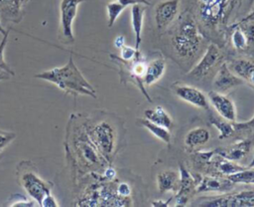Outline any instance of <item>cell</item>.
<instances>
[{"instance_id":"32","label":"cell","mask_w":254,"mask_h":207,"mask_svg":"<svg viewBox=\"0 0 254 207\" xmlns=\"http://www.w3.org/2000/svg\"><path fill=\"white\" fill-rule=\"evenodd\" d=\"M16 138V134L14 132H7V131H0V152L8 146L14 139Z\"/></svg>"},{"instance_id":"8","label":"cell","mask_w":254,"mask_h":207,"mask_svg":"<svg viewBox=\"0 0 254 207\" xmlns=\"http://www.w3.org/2000/svg\"><path fill=\"white\" fill-rule=\"evenodd\" d=\"M228 0H199V14L202 22L209 27L217 25L223 18Z\"/></svg>"},{"instance_id":"14","label":"cell","mask_w":254,"mask_h":207,"mask_svg":"<svg viewBox=\"0 0 254 207\" xmlns=\"http://www.w3.org/2000/svg\"><path fill=\"white\" fill-rule=\"evenodd\" d=\"M234 183L226 178H218L213 176H204L196 182L194 191L196 193L206 191H219L226 192L233 187Z\"/></svg>"},{"instance_id":"15","label":"cell","mask_w":254,"mask_h":207,"mask_svg":"<svg viewBox=\"0 0 254 207\" xmlns=\"http://www.w3.org/2000/svg\"><path fill=\"white\" fill-rule=\"evenodd\" d=\"M196 185L195 177H193L183 164H180V185L177 195V205H185L189 199V195L194 190Z\"/></svg>"},{"instance_id":"17","label":"cell","mask_w":254,"mask_h":207,"mask_svg":"<svg viewBox=\"0 0 254 207\" xmlns=\"http://www.w3.org/2000/svg\"><path fill=\"white\" fill-rule=\"evenodd\" d=\"M251 146V140L245 139L238 143H235L229 147H219L215 149V153L220 157L231 161H238L247 154Z\"/></svg>"},{"instance_id":"44","label":"cell","mask_w":254,"mask_h":207,"mask_svg":"<svg viewBox=\"0 0 254 207\" xmlns=\"http://www.w3.org/2000/svg\"><path fill=\"white\" fill-rule=\"evenodd\" d=\"M248 167H254V156H253V158H252V160L250 161V163H249V165H248Z\"/></svg>"},{"instance_id":"28","label":"cell","mask_w":254,"mask_h":207,"mask_svg":"<svg viewBox=\"0 0 254 207\" xmlns=\"http://www.w3.org/2000/svg\"><path fill=\"white\" fill-rule=\"evenodd\" d=\"M233 29H235V30L232 33L231 41H232L234 48L237 50H245L249 45L248 39H247L245 33L243 32V30L240 27H234Z\"/></svg>"},{"instance_id":"25","label":"cell","mask_w":254,"mask_h":207,"mask_svg":"<svg viewBox=\"0 0 254 207\" xmlns=\"http://www.w3.org/2000/svg\"><path fill=\"white\" fill-rule=\"evenodd\" d=\"M230 181L235 183L254 184V167H246L245 169L226 176Z\"/></svg>"},{"instance_id":"37","label":"cell","mask_w":254,"mask_h":207,"mask_svg":"<svg viewBox=\"0 0 254 207\" xmlns=\"http://www.w3.org/2000/svg\"><path fill=\"white\" fill-rule=\"evenodd\" d=\"M117 1L125 7H127L128 5H134V4H143L146 6L151 5V2H149L148 0H117Z\"/></svg>"},{"instance_id":"21","label":"cell","mask_w":254,"mask_h":207,"mask_svg":"<svg viewBox=\"0 0 254 207\" xmlns=\"http://www.w3.org/2000/svg\"><path fill=\"white\" fill-rule=\"evenodd\" d=\"M157 184L161 193L167 191L177 192L180 185V174L174 170H165L157 175Z\"/></svg>"},{"instance_id":"23","label":"cell","mask_w":254,"mask_h":207,"mask_svg":"<svg viewBox=\"0 0 254 207\" xmlns=\"http://www.w3.org/2000/svg\"><path fill=\"white\" fill-rule=\"evenodd\" d=\"M209 138L210 133L206 128L195 127L187 133L185 137V144L190 148H193L205 144Z\"/></svg>"},{"instance_id":"24","label":"cell","mask_w":254,"mask_h":207,"mask_svg":"<svg viewBox=\"0 0 254 207\" xmlns=\"http://www.w3.org/2000/svg\"><path fill=\"white\" fill-rule=\"evenodd\" d=\"M138 122L141 125H143L144 127H146L157 138L163 140L165 143L170 145L171 139H172V135H171L170 129H168V128L164 127V126H161L159 124H156V123L150 121L147 118H139Z\"/></svg>"},{"instance_id":"30","label":"cell","mask_w":254,"mask_h":207,"mask_svg":"<svg viewBox=\"0 0 254 207\" xmlns=\"http://www.w3.org/2000/svg\"><path fill=\"white\" fill-rule=\"evenodd\" d=\"M8 38H9V30L3 35V38L0 42V72H5L10 76H14L15 74L13 70L9 67V65L5 62V59H4V51L8 43Z\"/></svg>"},{"instance_id":"22","label":"cell","mask_w":254,"mask_h":207,"mask_svg":"<svg viewBox=\"0 0 254 207\" xmlns=\"http://www.w3.org/2000/svg\"><path fill=\"white\" fill-rule=\"evenodd\" d=\"M144 115H145V118L149 119L150 121L156 124H159L161 126H164L168 129H172L174 125L173 118L166 111V109L161 105H156L155 107L145 109Z\"/></svg>"},{"instance_id":"41","label":"cell","mask_w":254,"mask_h":207,"mask_svg":"<svg viewBox=\"0 0 254 207\" xmlns=\"http://www.w3.org/2000/svg\"><path fill=\"white\" fill-rule=\"evenodd\" d=\"M10 77L9 74L5 73V72H0V81H4V80H8Z\"/></svg>"},{"instance_id":"10","label":"cell","mask_w":254,"mask_h":207,"mask_svg":"<svg viewBox=\"0 0 254 207\" xmlns=\"http://www.w3.org/2000/svg\"><path fill=\"white\" fill-rule=\"evenodd\" d=\"M180 0H164L155 7V22L159 29L169 26L179 13Z\"/></svg>"},{"instance_id":"38","label":"cell","mask_w":254,"mask_h":207,"mask_svg":"<svg viewBox=\"0 0 254 207\" xmlns=\"http://www.w3.org/2000/svg\"><path fill=\"white\" fill-rule=\"evenodd\" d=\"M253 19H254V10H253L251 13L247 14L245 17H243V18H242L241 20H239L238 22H236V23L232 24V25L229 27V29H233L234 27H236V26H239V25H241V24H243V23H245V22L251 21V20H253Z\"/></svg>"},{"instance_id":"11","label":"cell","mask_w":254,"mask_h":207,"mask_svg":"<svg viewBox=\"0 0 254 207\" xmlns=\"http://www.w3.org/2000/svg\"><path fill=\"white\" fill-rule=\"evenodd\" d=\"M208 100L212 106L216 109V111L226 120L230 122L236 121V109L233 102L227 98L226 96L222 95L219 92L214 90L210 91L207 95Z\"/></svg>"},{"instance_id":"29","label":"cell","mask_w":254,"mask_h":207,"mask_svg":"<svg viewBox=\"0 0 254 207\" xmlns=\"http://www.w3.org/2000/svg\"><path fill=\"white\" fill-rule=\"evenodd\" d=\"M126 7L123 6L119 2H110L106 5L107 15H108V27L109 28H111L114 25L115 21L117 20V18L119 17V15L122 13V11Z\"/></svg>"},{"instance_id":"45","label":"cell","mask_w":254,"mask_h":207,"mask_svg":"<svg viewBox=\"0 0 254 207\" xmlns=\"http://www.w3.org/2000/svg\"><path fill=\"white\" fill-rule=\"evenodd\" d=\"M23 1H24V2H25V4H26V3H27L28 1H30V0H23Z\"/></svg>"},{"instance_id":"27","label":"cell","mask_w":254,"mask_h":207,"mask_svg":"<svg viewBox=\"0 0 254 207\" xmlns=\"http://www.w3.org/2000/svg\"><path fill=\"white\" fill-rule=\"evenodd\" d=\"M209 121L212 125H214L219 130V132H220L219 136H218L219 139H224V138L230 136L234 132L233 124L229 123L228 120H220L214 116H210Z\"/></svg>"},{"instance_id":"42","label":"cell","mask_w":254,"mask_h":207,"mask_svg":"<svg viewBox=\"0 0 254 207\" xmlns=\"http://www.w3.org/2000/svg\"><path fill=\"white\" fill-rule=\"evenodd\" d=\"M245 2H246V7H247V9H251L252 5L254 4V0H245Z\"/></svg>"},{"instance_id":"5","label":"cell","mask_w":254,"mask_h":207,"mask_svg":"<svg viewBox=\"0 0 254 207\" xmlns=\"http://www.w3.org/2000/svg\"><path fill=\"white\" fill-rule=\"evenodd\" d=\"M86 132L101 156L107 159L114 150L115 135L113 127L107 121H101L87 128Z\"/></svg>"},{"instance_id":"19","label":"cell","mask_w":254,"mask_h":207,"mask_svg":"<svg viewBox=\"0 0 254 207\" xmlns=\"http://www.w3.org/2000/svg\"><path fill=\"white\" fill-rule=\"evenodd\" d=\"M146 11V5L143 4H134L131 8V22L132 28L135 36V50L139 52L141 40H142V29H143V20L144 13Z\"/></svg>"},{"instance_id":"2","label":"cell","mask_w":254,"mask_h":207,"mask_svg":"<svg viewBox=\"0 0 254 207\" xmlns=\"http://www.w3.org/2000/svg\"><path fill=\"white\" fill-rule=\"evenodd\" d=\"M201 36L194 21L186 16L180 23L172 38V45L178 56L181 58H191L199 49Z\"/></svg>"},{"instance_id":"43","label":"cell","mask_w":254,"mask_h":207,"mask_svg":"<svg viewBox=\"0 0 254 207\" xmlns=\"http://www.w3.org/2000/svg\"><path fill=\"white\" fill-rule=\"evenodd\" d=\"M7 31L2 27V25H1V22H0V34H2V35H4L5 33H6Z\"/></svg>"},{"instance_id":"40","label":"cell","mask_w":254,"mask_h":207,"mask_svg":"<svg viewBox=\"0 0 254 207\" xmlns=\"http://www.w3.org/2000/svg\"><path fill=\"white\" fill-rule=\"evenodd\" d=\"M104 175H105L106 177H109V178H111V177H113V176L115 175V172H114V170H113L112 168H107V169L105 170V173H104Z\"/></svg>"},{"instance_id":"4","label":"cell","mask_w":254,"mask_h":207,"mask_svg":"<svg viewBox=\"0 0 254 207\" xmlns=\"http://www.w3.org/2000/svg\"><path fill=\"white\" fill-rule=\"evenodd\" d=\"M18 182L24 190L41 206V202L46 195L51 193L52 184L43 180L35 171L18 169Z\"/></svg>"},{"instance_id":"16","label":"cell","mask_w":254,"mask_h":207,"mask_svg":"<svg viewBox=\"0 0 254 207\" xmlns=\"http://www.w3.org/2000/svg\"><path fill=\"white\" fill-rule=\"evenodd\" d=\"M24 6L23 0H0V15L6 21L19 23L24 16Z\"/></svg>"},{"instance_id":"3","label":"cell","mask_w":254,"mask_h":207,"mask_svg":"<svg viewBox=\"0 0 254 207\" xmlns=\"http://www.w3.org/2000/svg\"><path fill=\"white\" fill-rule=\"evenodd\" d=\"M195 205L204 207H251L254 206V191L244 190L237 193H225L218 196L203 197Z\"/></svg>"},{"instance_id":"1","label":"cell","mask_w":254,"mask_h":207,"mask_svg":"<svg viewBox=\"0 0 254 207\" xmlns=\"http://www.w3.org/2000/svg\"><path fill=\"white\" fill-rule=\"evenodd\" d=\"M35 78L54 84L65 94H69L74 97L84 95L96 99V92L94 88L82 76L71 56L68 58V61L64 66L41 72L36 74Z\"/></svg>"},{"instance_id":"18","label":"cell","mask_w":254,"mask_h":207,"mask_svg":"<svg viewBox=\"0 0 254 207\" xmlns=\"http://www.w3.org/2000/svg\"><path fill=\"white\" fill-rule=\"evenodd\" d=\"M236 76L254 87V63L245 59H235L228 67Z\"/></svg>"},{"instance_id":"20","label":"cell","mask_w":254,"mask_h":207,"mask_svg":"<svg viewBox=\"0 0 254 207\" xmlns=\"http://www.w3.org/2000/svg\"><path fill=\"white\" fill-rule=\"evenodd\" d=\"M165 70L166 62L163 58H158L151 61L146 65L142 82L147 86L153 85L163 77Z\"/></svg>"},{"instance_id":"13","label":"cell","mask_w":254,"mask_h":207,"mask_svg":"<svg viewBox=\"0 0 254 207\" xmlns=\"http://www.w3.org/2000/svg\"><path fill=\"white\" fill-rule=\"evenodd\" d=\"M243 84V80L238 76L234 75L228 66L224 63L221 64L215 78L213 80V89L216 92L222 93L231 88L240 86Z\"/></svg>"},{"instance_id":"26","label":"cell","mask_w":254,"mask_h":207,"mask_svg":"<svg viewBox=\"0 0 254 207\" xmlns=\"http://www.w3.org/2000/svg\"><path fill=\"white\" fill-rule=\"evenodd\" d=\"M214 165H215V168L218 171H220L222 174H224L226 176L230 175V174H233L235 172L241 171V170L246 168L245 166H241V165L236 164L235 161H231V160L225 159L223 157H221V160L215 161Z\"/></svg>"},{"instance_id":"6","label":"cell","mask_w":254,"mask_h":207,"mask_svg":"<svg viewBox=\"0 0 254 207\" xmlns=\"http://www.w3.org/2000/svg\"><path fill=\"white\" fill-rule=\"evenodd\" d=\"M85 0H61L60 3V38L64 43H72V23L77 13L78 5Z\"/></svg>"},{"instance_id":"35","label":"cell","mask_w":254,"mask_h":207,"mask_svg":"<svg viewBox=\"0 0 254 207\" xmlns=\"http://www.w3.org/2000/svg\"><path fill=\"white\" fill-rule=\"evenodd\" d=\"M116 192L119 196L121 197H127L130 195L131 193V188L130 186L127 184V183H120L118 186H117V189H116Z\"/></svg>"},{"instance_id":"39","label":"cell","mask_w":254,"mask_h":207,"mask_svg":"<svg viewBox=\"0 0 254 207\" xmlns=\"http://www.w3.org/2000/svg\"><path fill=\"white\" fill-rule=\"evenodd\" d=\"M124 42H125V38L122 35H119L114 39V46L117 49H121L124 46Z\"/></svg>"},{"instance_id":"34","label":"cell","mask_w":254,"mask_h":207,"mask_svg":"<svg viewBox=\"0 0 254 207\" xmlns=\"http://www.w3.org/2000/svg\"><path fill=\"white\" fill-rule=\"evenodd\" d=\"M41 206H42V207H58L59 204L57 203L56 198H55L51 193H49V194L46 195V196L44 197V199L42 200Z\"/></svg>"},{"instance_id":"12","label":"cell","mask_w":254,"mask_h":207,"mask_svg":"<svg viewBox=\"0 0 254 207\" xmlns=\"http://www.w3.org/2000/svg\"><path fill=\"white\" fill-rule=\"evenodd\" d=\"M174 91L181 100L187 103H190L192 105L199 108H203V109L209 108L207 98L204 96V94L201 91L197 90L196 88L186 86V85H178L177 87L174 88Z\"/></svg>"},{"instance_id":"36","label":"cell","mask_w":254,"mask_h":207,"mask_svg":"<svg viewBox=\"0 0 254 207\" xmlns=\"http://www.w3.org/2000/svg\"><path fill=\"white\" fill-rule=\"evenodd\" d=\"M241 0H228L227 2V7H226V10H225V14H224V18H223V22H225L229 15L231 14V12L233 11V9L238 5L240 4Z\"/></svg>"},{"instance_id":"9","label":"cell","mask_w":254,"mask_h":207,"mask_svg":"<svg viewBox=\"0 0 254 207\" xmlns=\"http://www.w3.org/2000/svg\"><path fill=\"white\" fill-rule=\"evenodd\" d=\"M220 59L219 49L215 44H209L206 48V51L203 57L199 60V62L189 72V76L192 78H203L205 77L209 71L215 66V64Z\"/></svg>"},{"instance_id":"31","label":"cell","mask_w":254,"mask_h":207,"mask_svg":"<svg viewBox=\"0 0 254 207\" xmlns=\"http://www.w3.org/2000/svg\"><path fill=\"white\" fill-rule=\"evenodd\" d=\"M120 50H121V59L125 62L132 61L134 58L139 57V54H140V52H137L135 48H131L125 45Z\"/></svg>"},{"instance_id":"33","label":"cell","mask_w":254,"mask_h":207,"mask_svg":"<svg viewBox=\"0 0 254 207\" xmlns=\"http://www.w3.org/2000/svg\"><path fill=\"white\" fill-rule=\"evenodd\" d=\"M234 130H239V131H244V130H251L254 129V116L245 122H234L233 123Z\"/></svg>"},{"instance_id":"7","label":"cell","mask_w":254,"mask_h":207,"mask_svg":"<svg viewBox=\"0 0 254 207\" xmlns=\"http://www.w3.org/2000/svg\"><path fill=\"white\" fill-rule=\"evenodd\" d=\"M72 134V146L81 162L87 165H94L99 162L100 158H103L93 142L90 140L87 132L82 133L81 131H74Z\"/></svg>"}]
</instances>
